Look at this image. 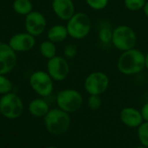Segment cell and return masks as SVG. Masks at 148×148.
Masks as SVG:
<instances>
[{
  "mask_svg": "<svg viewBox=\"0 0 148 148\" xmlns=\"http://www.w3.org/2000/svg\"><path fill=\"white\" fill-rule=\"evenodd\" d=\"M118 71L126 76H132L145 68V54L135 47L122 51L117 61Z\"/></svg>",
  "mask_w": 148,
  "mask_h": 148,
  "instance_id": "6da1fadb",
  "label": "cell"
},
{
  "mask_svg": "<svg viewBox=\"0 0 148 148\" xmlns=\"http://www.w3.org/2000/svg\"><path fill=\"white\" fill-rule=\"evenodd\" d=\"M66 28L71 38L81 40L89 35L92 29V20L86 13L76 12L67 21Z\"/></svg>",
  "mask_w": 148,
  "mask_h": 148,
  "instance_id": "7a4b0ae2",
  "label": "cell"
},
{
  "mask_svg": "<svg viewBox=\"0 0 148 148\" xmlns=\"http://www.w3.org/2000/svg\"><path fill=\"white\" fill-rule=\"evenodd\" d=\"M44 118L47 131L53 135H61L64 133L71 124L69 113L60 108L50 110Z\"/></svg>",
  "mask_w": 148,
  "mask_h": 148,
  "instance_id": "3957f363",
  "label": "cell"
},
{
  "mask_svg": "<svg viewBox=\"0 0 148 148\" xmlns=\"http://www.w3.org/2000/svg\"><path fill=\"white\" fill-rule=\"evenodd\" d=\"M136 43L137 35L131 26L121 25L113 29L112 44L117 50L122 52L132 49L135 47Z\"/></svg>",
  "mask_w": 148,
  "mask_h": 148,
  "instance_id": "277c9868",
  "label": "cell"
},
{
  "mask_svg": "<svg viewBox=\"0 0 148 148\" xmlns=\"http://www.w3.org/2000/svg\"><path fill=\"white\" fill-rule=\"evenodd\" d=\"M24 112V104L14 92L5 94L0 99V114L8 119H18Z\"/></svg>",
  "mask_w": 148,
  "mask_h": 148,
  "instance_id": "5b68a950",
  "label": "cell"
},
{
  "mask_svg": "<svg viewBox=\"0 0 148 148\" xmlns=\"http://www.w3.org/2000/svg\"><path fill=\"white\" fill-rule=\"evenodd\" d=\"M56 101L58 108L70 113L78 111L82 106L83 97L75 89H64L58 93Z\"/></svg>",
  "mask_w": 148,
  "mask_h": 148,
  "instance_id": "8992f818",
  "label": "cell"
},
{
  "mask_svg": "<svg viewBox=\"0 0 148 148\" xmlns=\"http://www.w3.org/2000/svg\"><path fill=\"white\" fill-rule=\"evenodd\" d=\"M53 79L49 73L45 71H34L29 79L32 89L41 97H48L53 92Z\"/></svg>",
  "mask_w": 148,
  "mask_h": 148,
  "instance_id": "52a82bcc",
  "label": "cell"
},
{
  "mask_svg": "<svg viewBox=\"0 0 148 148\" xmlns=\"http://www.w3.org/2000/svg\"><path fill=\"white\" fill-rule=\"evenodd\" d=\"M109 78L107 74L100 71L89 73L84 82V88L90 95H101L106 92L109 86Z\"/></svg>",
  "mask_w": 148,
  "mask_h": 148,
  "instance_id": "ba28073f",
  "label": "cell"
},
{
  "mask_svg": "<svg viewBox=\"0 0 148 148\" xmlns=\"http://www.w3.org/2000/svg\"><path fill=\"white\" fill-rule=\"evenodd\" d=\"M46 71L54 81L64 80L70 72V65L66 58L55 56L52 58L48 59Z\"/></svg>",
  "mask_w": 148,
  "mask_h": 148,
  "instance_id": "9c48e42d",
  "label": "cell"
},
{
  "mask_svg": "<svg viewBox=\"0 0 148 148\" xmlns=\"http://www.w3.org/2000/svg\"><path fill=\"white\" fill-rule=\"evenodd\" d=\"M25 26L28 33L34 37H38L45 31L47 21L44 14L37 11H32L25 16Z\"/></svg>",
  "mask_w": 148,
  "mask_h": 148,
  "instance_id": "30bf717a",
  "label": "cell"
},
{
  "mask_svg": "<svg viewBox=\"0 0 148 148\" xmlns=\"http://www.w3.org/2000/svg\"><path fill=\"white\" fill-rule=\"evenodd\" d=\"M17 64L16 51L9 44L0 43V74L6 75Z\"/></svg>",
  "mask_w": 148,
  "mask_h": 148,
  "instance_id": "8fae6325",
  "label": "cell"
},
{
  "mask_svg": "<svg viewBox=\"0 0 148 148\" xmlns=\"http://www.w3.org/2000/svg\"><path fill=\"white\" fill-rule=\"evenodd\" d=\"M9 45L16 52H25L32 50L35 46L36 39L32 34L26 32H20L14 34L9 40Z\"/></svg>",
  "mask_w": 148,
  "mask_h": 148,
  "instance_id": "7c38bea8",
  "label": "cell"
},
{
  "mask_svg": "<svg viewBox=\"0 0 148 148\" xmlns=\"http://www.w3.org/2000/svg\"><path fill=\"white\" fill-rule=\"evenodd\" d=\"M51 8L57 18L66 22L76 13L72 0H52Z\"/></svg>",
  "mask_w": 148,
  "mask_h": 148,
  "instance_id": "4fadbf2b",
  "label": "cell"
},
{
  "mask_svg": "<svg viewBox=\"0 0 148 148\" xmlns=\"http://www.w3.org/2000/svg\"><path fill=\"white\" fill-rule=\"evenodd\" d=\"M121 121L129 127H138L143 121L141 112L133 107H125L120 112Z\"/></svg>",
  "mask_w": 148,
  "mask_h": 148,
  "instance_id": "5bb4252c",
  "label": "cell"
},
{
  "mask_svg": "<svg viewBox=\"0 0 148 148\" xmlns=\"http://www.w3.org/2000/svg\"><path fill=\"white\" fill-rule=\"evenodd\" d=\"M69 36L66 25H55L50 27L47 31V39L55 44L64 42Z\"/></svg>",
  "mask_w": 148,
  "mask_h": 148,
  "instance_id": "9a60e30c",
  "label": "cell"
},
{
  "mask_svg": "<svg viewBox=\"0 0 148 148\" xmlns=\"http://www.w3.org/2000/svg\"><path fill=\"white\" fill-rule=\"evenodd\" d=\"M28 110L30 113L36 118L45 117L50 111L49 105L43 99H35L29 104Z\"/></svg>",
  "mask_w": 148,
  "mask_h": 148,
  "instance_id": "2e32d148",
  "label": "cell"
},
{
  "mask_svg": "<svg viewBox=\"0 0 148 148\" xmlns=\"http://www.w3.org/2000/svg\"><path fill=\"white\" fill-rule=\"evenodd\" d=\"M39 51L45 58H46V59L52 58L53 57L57 56L56 44L51 42L49 39L45 40L39 45Z\"/></svg>",
  "mask_w": 148,
  "mask_h": 148,
  "instance_id": "e0dca14e",
  "label": "cell"
},
{
  "mask_svg": "<svg viewBox=\"0 0 148 148\" xmlns=\"http://www.w3.org/2000/svg\"><path fill=\"white\" fill-rule=\"evenodd\" d=\"M12 7L16 13L24 16H26L33 11V5L31 0H15Z\"/></svg>",
  "mask_w": 148,
  "mask_h": 148,
  "instance_id": "ac0fdd59",
  "label": "cell"
},
{
  "mask_svg": "<svg viewBox=\"0 0 148 148\" xmlns=\"http://www.w3.org/2000/svg\"><path fill=\"white\" fill-rule=\"evenodd\" d=\"M146 0H124L125 7L130 12H138L143 10Z\"/></svg>",
  "mask_w": 148,
  "mask_h": 148,
  "instance_id": "d6986e66",
  "label": "cell"
},
{
  "mask_svg": "<svg viewBox=\"0 0 148 148\" xmlns=\"http://www.w3.org/2000/svg\"><path fill=\"white\" fill-rule=\"evenodd\" d=\"M112 31L110 27L104 26L101 27L99 32V39L101 43L108 45L112 43Z\"/></svg>",
  "mask_w": 148,
  "mask_h": 148,
  "instance_id": "ffe728a7",
  "label": "cell"
},
{
  "mask_svg": "<svg viewBox=\"0 0 148 148\" xmlns=\"http://www.w3.org/2000/svg\"><path fill=\"white\" fill-rule=\"evenodd\" d=\"M138 138L145 147H148V121L142 123L138 128Z\"/></svg>",
  "mask_w": 148,
  "mask_h": 148,
  "instance_id": "44dd1931",
  "label": "cell"
},
{
  "mask_svg": "<svg viewBox=\"0 0 148 148\" xmlns=\"http://www.w3.org/2000/svg\"><path fill=\"white\" fill-rule=\"evenodd\" d=\"M13 85L12 81L5 77V75L0 74V94L5 95L9 92H12Z\"/></svg>",
  "mask_w": 148,
  "mask_h": 148,
  "instance_id": "7402d4cb",
  "label": "cell"
},
{
  "mask_svg": "<svg viewBox=\"0 0 148 148\" xmlns=\"http://www.w3.org/2000/svg\"><path fill=\"white\" fill-rule=\"evenodd\" d=\"M86 5L94 11L105 10L109 3V0H85Z\"/></svg>",
  "mask_w": 148,
  "mask_h": 148,
  "instance_id": "603a6c76",
  "label": "cell"
},
{
  "mask_svg": "<svg viewBox=\"0 0 148 148\" xmlns=\"http://www.w3.org/2000/svg\"><path fill=\"white\" fill-rule=\"evenodd\" d=\"M78 54V47L74 44H68L64 48V55L66 58H74Z\"/></svg>",
  "mask_w": 148,
  "mask_h": 148,
  "instance_id": "cb8c5ba5",
  "label": "cell"
},
{
  "mask_svg": "<svg viewBox=\"0 0 148 148\" xmlns=\"http://www.w3.org/2000/svg\"><path fill=\"white\" fill-rule=\"evenodd\" d=\"M101 99L99 95H90L88 98L87 105L92 110H98L101 106Z\"/></svg>",
  "mask_w": 148,
  "mask_h": 148,
  "instance_id": "d4e9b609",
  "label": "cell"
},
{
  "mask_svg": "<svg viewBox=\"0 0 148 148\" xmlns=\"http://www.w3.org/2000/svg\"><path fill=\"white\" fill-rule=\"evenodd\" d=\"M141 114L143 117V119H145V121H148V102H146L142 109H141Z\"/></svg>",
  "mask_w": 148,
  "mask_h": 148,
  "instance_id": "484cf974",
  "label": "cell"
},
{
  "mask_svg": "<svg viewBox=\"0 0 148 148\" xmlns=\"http://www.w3.org/2000/svg\"><path fill=\"white\" fill-rule=\"evenodd\" d=\"M143 12H144L145 16L148 18V1L145 2V5L143 8Z\"/></svg>",
  "mask_w": 148,
  "mask_h": 148,
  "instance_id": "4316f807",
  "label": "cell"
},
{
  "mask_svg": "<svg viewBox=\"0 0 148 148\" xmlns=\"http://www.w3.org/2000/svg\"><path fill=\"white\" fill-rule=\"evenodd\" d=\"M145 68L148 70V51L145 54Z\"/></svg>",
  "mask_w": 148,
  "mask_h": 148,
  "instance_id": "83f0119b",
  "label": "cell"
},
{
  "mask_svg": "<svg viewBox=\"0 0 148 148\" xmlns=\"http://www.w3.org/2000/svg\"><path fill=\"white\" fill-rule=\"evenodd\" d=\"M137 148H145V146L144 145V146H138Z\"/></svg>",
  "mask_w": 148,
  "mask_h": 148,
  "instance_id": "f1b7e54d",
  "label": "cell"
},
{
  "mask_svg": "<svg viewBox=\"0 0 148 148\" xmlns=\"http://www.w3.org/2000/svg\"><path fill=\"white\" fill-rule=\"evenodd\" d=\"M47 148H58V147H56V146H49Z\"/></svg>",
  "mask_w": 148,
  "mask_h": 148,
  "instance_id": "f546056e",
  "label": "cell"
}]
</instances>
